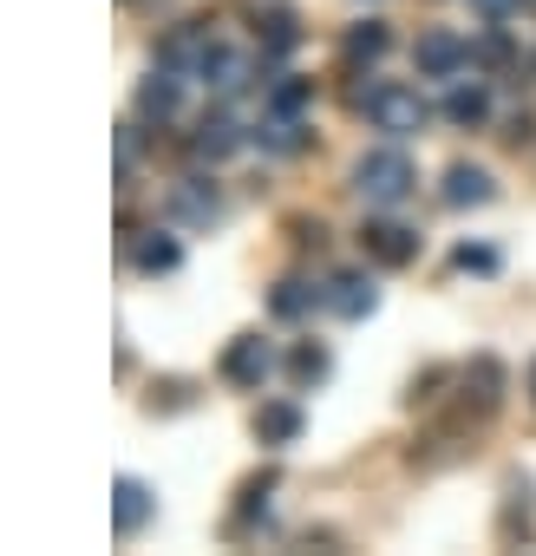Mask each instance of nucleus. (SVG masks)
<instances>
[{"instance_id": "12", "label": "nucleus", "mask_w": 536, "mask_h": 556, "mask_svg": "<svg viewBox=\"0 0 536 556\" xmlns=\"http://www.w3.org/2000/svg\"><path fill=\"white\" fill-rule=\"evenodd\" d=\"M302 426H308V419H302V406H289V400H261V406H255V439H261V445H295Z\"/></svg>"}, {"instance_id": "13", "label": "nucleus", "mask_w": 536, "mask_h": 556, "mask_svg": "<svg viewBox=\"0 0 536 556\" xmlns=\"http://www.w3.org/2000/svg\"><path fill=\"white\" fill-rule=\"evenodd\" d=\"M196 157H229V151H242V125H235V112H203V125H196Z\"/></svg>"}, {"instance_id": "25", "label": "nucleus", "mask_w": 536, "mask_h": 556, "mask_svg": "<svg viewBox=\"0 0 536 556\" xmlns=\"http://www.w3.org/2000/svg\"><path fill=\"white\" fill-rule=\"evenodd\" d=\"M471 8H477V14H484V21H510V14H516V8H523V0H471Z\"/></svg>"}, {"instance_id": "10", "label": "nucleus", "mask_w": 536, "mask_h": 556, "mask_svg": "<svg viewBox=\"0 0 536 556\" xmlns=\"http://www.w3.org/2000/svg\"><path fill=\"white\" fill-rule=\"evenodd\" d=\"M177 105H183V73H170V66H157L144 86H138V118H177Z\"/></svg>"}, {"instance_id": "9", "label": "nucleus", "mask_w": 536, "mask_h": 556, "mask_svg": "<svg viewBox=\"0 0 536 556\" xmlns=\"http://www.w3.org/2000/svg\"><path fill=\"white\" fill-rule=\"evenodd\" d=\"M170 216H177V223H190V229H209V223L222 216V197H216V184H203V177H183V184L170 190Z\"/></svg>"}, {"instance_id": "7", "label": "nucleus", "mask_w": 536, "mask_h": 556, "mask_svg": "<svg viewBox=\"0 0 536 556\" xmlns=\"http://www.w3.org/2000/svg\"><path fill=\"white\" fill-rule=\"evenodd\" d=\"M209 47H216V40H209V27H203V21H190V27H177V34L157 47V66H170V73L196 79V66L209 60Z\"/></svg>"}, {"instance_id": "21", "label": "nucleus", "mask_w": 536, "mask_h": 556, "mask_svg": "<svg viewBox=\"0 0 536 556\" xmlns=\"http://www.w3.org/2000/svg\"><path fill=\"white\" fill-rule=\"evenodd\" d=\"M289 367H295V380H302V387H315V380H328V348H315V341H308V348H295V361H289Z\"/></svg>"}, {"instance_id": "2", "label": "nucleus", "mask_w": 536, "mask_h": 556, "mask_svg": "<svg viewBox=\"0 0 536 556\" xmlns=\"http://www.w3.org/2000/svg\"><path fill=\"white\" fill-rule=\"evenodd\" d=\"M354 190H360V203L399 210V203L419 190V164H412L399 144H380V151H367V157L354 164Z\"/></svg>"}, {"instance_id": "14", "label": "nucleus", "mask_w": 536, "mask_h": 556, "mask_svg": "<svg viewBox=\"0 0 536 556\" xmlns=\"http://www.w3.org/2000/svg\"><path fill=\"white\" fill-rule=\"evenodd\" d=\"M151 510H157V497H151L138 478H118V491H112V517H118V536H138V530L151 523Z\"/></svg>"}, {"instance_id": "22", "label": "nucleus", "mask_w": 536, "mask_h": 556, "mask_svg": "<svg viewBox=\"0 0 536 556\" xmlns=\"http://www.w3.org/2000/svg\"><path fill=\"white\" fill-rule=\"evenodd\" d=\"M503 60H510V40H503V34H484V40L471 47V66H503Z\"/></svg>"}, {"instance_id": "23", "label": "nucleus", "mask_w": 536, "mask_h": 556, "mask_svg": "<svg viewBox=\"0 0 536 556\" xmlns=\"http://www.w3.org/2000/svg\"><path fill=\"white\" fill-rule=\"evenodd\" d=\"M295 40H302V34H295V21H289V14H268V53H289Z\"/></svg>"}, {"instance_id": "24", "label": "nucleus", "mask_w": 536, "mask_h": 556, "mask_svg": "<svg viewBox=\"0 0 536 556\" xmlns=\"http://www.w3.org/2000/svg\"><path fill=\"white\" fill-rule=\"evenodd\" d=\"M451 262H458V268H477V275H490V268H497V255H490V249H471V242H464Z\"/></svg>"}, {"instance_id": "26", "label": "nucleus", "mask_w": 536, "mask_h": 556, "mask_svg": "<svg viewBox=\"0 0 536 556\" xmlns=\"http://www.w3.org/2000/svg\"><path fill=\"white\" fill-rule=\"evenodd\" d=\"M529 400H536V361H529Z\"/></svg>"}, {"instance_id": "1", "label": "nucleus", "mask_w": 536, "mask_h": 556, "mask_svg": "<svg viewBox=\"0 0 536 556\" xmlns=\"http://www.w3.org/2000/svg\"><path fill=\"white\" fill-rule=\"evenodd\" d=\"M354 105H360V112L373 118V131H386V138H419V131H425V118H432L425 92H419V86H399V79L360 86V92H354Z\"/></svg>"}, {"instance_id": "27", "label": "nucleus", "mask_w": 536, "mask_h": 556, "mask_svg": "<svg viewBox=\"0 0 536 556\" xmlns=\"http://www.w3.org/2000/svg\"><path fill=\"white\" fill-rule=\"evenodd\" d=\"M523 8H529V14H536V0H523Z\"/></svg>"}, {"instance_id": "6", "label": "nucleus", "mask_w": 536, "mask_h": 556, "mask_svg": "<svg viewBox=\"0 0 536 556\" xmlns=\"http://www.w3.org/2000/svg\"><path fill=\"white\" fill-rule=\"evenodd\" d=\"M360 249H367V262H380V268H406V262L419 255V229H406V223L380 216V223H367V229H360Z\"/></svg>"}, {"instance_id": "4", "label": "nucleus", "mask_w": 536, "mask_h": 556, "mask_svg": "<svg viewBox=\"0 0 536 556\" xmlns=\"http://www.w3.org/2000/svg\"><path fill=\"white\" fill-rule=\"evenodd\" d=\"M321 308H328V315H341V321H367V315L380 308V289H373V275H360V268H341V275H328V289H321Z\"/></svg>"}, {"instance_id": "3", "label": "nucleus", "mask_w": 536, "mask_h": 556, "mask_svg": "<svg viewBox=\"0 0 536 556\" xmlns=\"http://www.w3.org/2000/svg\"><path fill=\"white\" fill-rule=\"evenodd\" d=\"M412 66H419V79H458L471 66V40H458L451 27H425L412 47Z\"/></svg>"}, {"instance_id": "5", "label": "nucleus", "mask_w": 536, "mask_h": 556, "mask_svg": "<svg viewBox=\"0 0 536 556\" xmlns=\"http://www.w3.org/2000/svg\"><path fill=\"white\" fill-rule=\"evenodd\" d=\"M276 374V354H268V341L261 334H235L229 348H222V380L229 387H248V393H261V380Z\"/></svg>"}, {"instance_id": "18", "label": "nucleus", "mask_w": 536, "mask_h": 556, "mask_svg": "<svg viewBox=\"0 0 536 556\" xmlns=\"http://www.w3.org/2000/svg\"><path fill=\"white\" fill-rule=\"evenodd\" d=\"M386 47H393V34H386V21H360V27H347V40H341V53H347L354 66H360V60L373 66V60H380Z\"/></svg>"}, {"instance_id": "17", "label": "nucleus", "mask_w": 536, "mask_h": 556, "mask_svg": "<svg viewBox=\"0 0 536 556\" xmlns=\"http://www.w3.org/2000/svg\"><path fill=\"white\" fill-rule=\"evenodd\" d=\"M131 262H138L144 275H170V268L183 262V249H177V236L151 229V236H138V242H131Z\"/></svg>"}, {"instance_id": "11", "label": "nucleus", "mask_w": 536, "mask_h": 556, "mask_svg": "<svg viewBox=\"0 0 536 556\" xmlns=\"http://www.w3.org/2000/svg\"><path fill=\"white\" fill-rule=\"evenodd\" d=\"M438 197H445V210H477V203L497 197V184H490V170H477V164H451Z\"/></svg>"}, {"instance_id": "15", "label": "nucleus", "mask_w": 536, "mask_h": 556, "mask_svg": "<svg viewBox=\"0 0 536 556\" xmlns=\"http://www.w3.org/2000/svg\"><path fill=\"white\" fill-rule=\"evenodd\" d=\"M255 144H261V151H282V157H295V151H308V125H302V118H282V112H261V125H255Z\"/></svg>"}, {"instance_id": "16", "label": "nucleus", "mask_w": 536, "mask_h": 556, "mask_svg": "<svg viewBox=\"0 0 536 556\" xmlns=\"http://www.w3.org/2000/svg\"><path fill=\"white\" fill-rule=\"evenodd\" d=\"M308 105H315V79H302V73H282L261 99V112H282V118H302Z\"/></svg>"}, {"instance_id": "20", "label": "nucleus", "mask_w": 536, "mask_h": 556, "mask_svg": "<svg viewBox=\"0 0 536 556\" xmlns=\"http://www.w3.org/2000/svg\"><path fill=\"white\" fill-rule=\"evenodd\" d=\"M315 308H321V289L295 282V275H289V282L276 289V315H289V321H295V315H315Z\"/></svg>"}, {"instance_id": "8", "label": "nucleus", "mask_w": 536, "mask_h": 556, "mask_svg": "<svg viewBox=\"0 0 536 556\" xmlns=\"http://www.w3.org/2000/svg\"><path fill=\"white\" fill-rule=\"evenodd\" d=\"M196 79H203L216 99H235V92H248V79H255V73H248V60H242L235 47H209V60L196 66Z\"/></svg>"}, {"instance_id": "19", "label": "nucleus", "mask_w": 536, "mask_h": 556, "mask_svg": "<svg viewBox=\"0 0 536 556\" xmlns=\"http://www.w3.org/2000/svg\"><path fill=\"white\" fill-rule=\"evenodd\" d=\"M445 118H451V125H484V118H490V92H484V86H451Z\"/></svg>"}]
</instances>
